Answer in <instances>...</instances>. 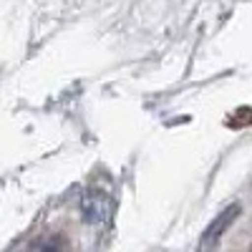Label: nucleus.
<instances>
[{"label":"nucleus","mask_w":252,"mask_h":252,"mask_svg":"<svg viewBox=\"0 0 252 252\" xmlns=\"http://www.w3.org/2000/svg\"><path fill=\"white\" fill-rule=\"evenodd\" d=\"M237 215H240V207H237V204H232V207H227L220 217H215V222L209 224V227L204 229V235H202V250L215 247V245L220 242V237L227 232V227L235 222V217H237Z\"/></svg>","instance_id":"f257e3e1"},{"label":"nucleus","mask_w":252,"mask_h":252,"mask_svg":"<svg viewBox=\"0 0 252 252\" xmlns=\"http://www.w3.org/2000/svg\"><path fill=\"white\" fill-rule=\"evenodd\" d=\"M81 212H83V220L91 222V224H98L101 220H106L109 215V202L103 194H86L81 202Z\"/></svg>","instance_id":"f03ea898"},{"label":"nucleus","mask_w":252,"mask_h":252,"mask_svg":"<svg viewBox=\"0 0 252 252\" xmlns=\"http://www.w3.org/2000/svg\"><path fill=\"white\" fill-rule=\"evenodd\" d=\"M40 252H61V240H51L48 245H43Z\"/></svg>","instance_id":"7ed1b4c3"},{"label":"nucleus","mask_w":252,"mask_h":252,"mask_svg":"<svg viewBox=\"0 0 252 252\" xmlns=\"http://www.w3.org/2000/svg\"><path fill=\"white\" fill-rule=\"evenodd\" d=\"M250 252H252V250H250Z\"/></svg>","instance_id":"20e7f679"}]
</instances>
